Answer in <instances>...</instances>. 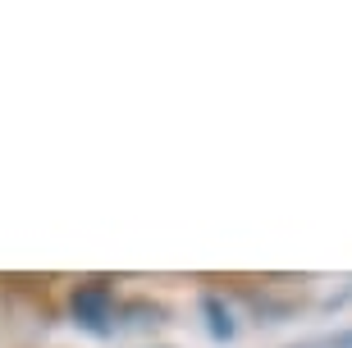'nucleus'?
I'll return each instance as SVG.
<instances>
[{
	"instance_id": "obj_1",
	"label": "nucleus",
	"mask_w": 352,
	"mask_h": 348,
	"mask_svg": "<svg viewBox=\"0 0 352 348\" xmlns=\"http://www.w3.org/2000/svg\"><path fill=\"white\" fill-rule=\"evenodd\" d=\"M69 307H74V321L82 330H105L110 316H115V294L105 284H82V289H74Z\"/></svg>"
},
{
	"instance_id": "obj_2",
	"label": "nucleus",
	"mask_w": 352,
	"mask_h": 348,
	"mask_svg": "<svg viewBox=\"0 0 352 348\" xmlns=\"http://www.w3.org/2000/svg\"><path fill=\"white\" fill-rule=\"evenodd\" d=\"M201 311H206V321H210V335L215 339H234V311H229V303H224L220 294H206L201 298Z\"/></svg>"
},
{
	"instance_id": "obj_3",
	"label": "nucleus",
	"mask_w": 352,
	"mask_h": 348,
	"mask_svg": "<svg viewBox=\"0 0 352 348\" xmlns=\"http://www.w3.org/2000/svg\"><path fill=\"white\" fill-rule=\"evenodd\" d=\"M307 348H352V330L348 335H334V339H316V344H307Z\"/></svg>"
}]
</instances>
